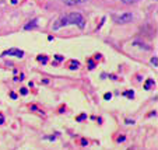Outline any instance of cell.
Listing matches in <instances>:
<instances>
[{
	"instance_id": "cell-18",
	"label": "cell",
	"mask_w": 158,
	"mask_h": 150,
	"mask_svg": "<svg viewBox=\"0 0 158 150\" xmlns=\"http://www.w3.org/2000/svg\"><path fill=\"white\" fill-rule=\"evenodd\" d=\"M0 1H3V0H0Z\"/></svg>"
},
{
	"instance_id": "cell-9",
	"label": "cell",
	"mask_w": 158,
	"mask_h": 150,
	"mask_svg": "<svg viewBox=\"0 0 158 150\" xmlns=\"http://www.w3.org/2000/svg\"><path fill=\"white\" fill-rule=\"evenodd\" d=\"M151 63L154 64V67H157V66H158V59H157V56H154V58L151 59Z\"/></svg>"
},
{
	"instance_id": "cell-17",
	"label": "cell",
	"mask_w": 158,
	"mask_h": 150,
	"mask_svg": "<svg viewBox=\"0 0 158 150\" xmlns=\"http://www.w3.org/2000/svg\"><path fill=\"white\" fill-rule=\"evenodd\" d=\"M85 1H87V0H81V3H85Z\"/></svg>"
},
{
	"instance_id": "cell-13",
	"label": "cell",
	"mask_w": 158,
	"mask_h": 150,
	"mask_svg": "<svg viewBox=\"0 0 158 150\" xmlns=\"http://www.w3.org/2000/svg\"><path fill=\"white\" fill-rule=\"evenodd\" d=\"M85 118V115L84 114H83V115H80V117H78V118H77V121H83V119Z\"/></svg>"
},
{
	"instance_id": "cell-10",
	"label": "cell",
	"mask_w": 158,
	"mask_h": 150,
	"mask_svg": "<svg viewBox=\"0 0 158 150\" xmlns=\"http://www.w3.org/2000/svg\"><path fill=\"white\" fill-rule=\"evenodd\" d=\"M125 4H133V3H136L137 0H122Z\"/></svg>"
},
{
	"instance_id": "cell-14",
	"label": "cell",
	"mask_w": 158,
	"mask_h": 150,
	"mask_svg": "<svg viewBox=\"0 0 158 150\" xmlns=\"http://www.w3.org/2000/svg\"><path fill=\"white\" fill-rule=\"evenodd\" d=\"M27 93H28V91H27V88H21V94H24V96H25Z\"/></svg>"
},
{
	"instance_id": "cell-7",
	"label": "cell",
	"mask_w": 158,
	"mask_h": 150,
	"mask_svg": "<svg viewBox=\"0 0 158 150\" xmlns=\"http://www.w3.org/2000/svg\"><path fill=\"white\" fill-rule=\"evenodd\" d=\"M34 27H36V20L31 21V24H27L25 25V30H30V28H34Z\"/></svg>"
},
{
	"instance_id": "cell-8",
	"label": "cell",
	"mask_w": 158,
	"mask_h": 150,
	"mask_svg": "<svg viewBox=\"0 0 158 150\" xmlns=\"http://www.w3.org/2000/svg\"><path fill=\"white\" fill-rule=\"evenodd\" d=\"M38 60L42 62V63H46V62H48V58H46V56H38Z\"/></svg>"
},
{
	"instance_id": "cell-15",
	"label": "cell",
	"mask_w": 158,
	"mask_h": 150,
	"mask_svg": "<svg viewBox=\"0 0 158 150\" xmlns=\"http://www.w3.org/2000/svg\"><path fill=\"white\" fill-rule=\"evenodd\" d=\"M55 58H56V59H57V60H63V58H62V56H60V55H56V56H55Z\"/></svg>"
},
{
	"instance_id": "cell-5",
	"label": "cell",
	"mask_w": 158,
	"mask_h": 150,
	"mask_svg": "<svg viewBox=\"0 0 158 150\" xmlns=\"http://www.w3.org/2000/svg\"><path fill=\"white\" fill-rule=\"evenodd\" d=\"M78 66H80V63H78V62H77V60H72V62H70V69H77V67H78Z\"/></svg>"
},
{
	"instance_id": "cell-3",
	"label": "cell",
	"mask_w": 158,
	"mask_h": 150,
	"mask_svg": "<svg viewBox=\"0 0 158 150\" xmlns=\"http://www.w3.org/2000/svg\"><path fill=\"white\" fill-rule=\"evenodd\" d=\"M3 55H9V56H17V58H22L24 56V52L20 51V49H16V48H11L9 51H6Z\"/></svg>"
},
{
	"instance_id": "cell-16",
	"label": "cell",
	"mask_w": 158,
	"mask_h": 150,
	"mask_svg": "<svg viewBox=\"0 0 158 150\" xmlns=\"http://www.w3.org/2000/svg\"><path fill=\"white\" fill-rule=\"evenodd\" d=\"M3 122H4V118H3V115L0 114V124H3Z\"/></svg>"
},
{
	"instance_id": "cell-6",
	"label": "cell",
	"mask_w": 158,
	"mask_h": 150,
	"mask_svg": "<svg viewBox=\"0 0 158 150\" xmlns=\"http://www.w3.org/2000/svg\"><path fill=\"white\" fill-rule=\"evenodd\" d=\"M153 84H154V80H153V79H150V80H147V83L144 84V88H146V90H148V88L153 86Z\"/></svg>"
},
{
	"instance_id": "cell-4",
	"label": "cell",
	"mask_w": 158,
	"mask_h": 150,
	"mask_svg": "<svg viewBox=\"0 0 158 150\" xmlns=\"http://www.w3.org/2000/svg\"><path fill=\"white\" fill-rule=\"evenodd\" d=\"M67 6H76V4H81V0H63Z\"/></svg>"
},
{
	"instance_id": "cell-12",
	"label": "cell",
	"mask_w": 158,
	"mask_h": 150,
	"mask_svg": "<svg viewBox=\"0 0 158 150\" xmlns=\"http://www.w3.org/2000/svg\"><path fill=\"white\" fill-rule=\"evenodd\" d=\"M104 98H105V100H111V98H112V94H111V93H106L105 96H104Z\"/></svg>"
},
{
	"instance_id": "cell-11",
	"label": "cell",
	"mask_w": 158,
	"mask_h": 150,
	"mask_svg": "<svg viewBox=\"0 0 158 150\" xmlns=\"http://www.w3.org/2000/svg\"><path fill=\"white\" fill-rule=\"evenodd\" d=\"M125 96H127V97H130V98H132V97L134 96V93H133V91H126V93H125Z\"/></svg>"
},
{
	"instance_id": "cell-1",
	"label": "cell",
	"mask_w": 158,
	"mask_h": 150,
	"mask_svg": "<svg viewBox=\"0 0 158 150\" xmlns=\"http://www.w3.org/2000/svg\"><path fill=\"white\" fill-rule=\"evenodd\" d=\"M69 24H74V25H78L80 28H84L85 27L84 17H83L80 13H70V14L64 16L62 18H59L53 28L57 30V28H60V27H63V25H69Z\"/></svg>"
},
{
	"instance_id": "cell-2",
	"label": "cell",
	"mask_w": 158,
	"mask_h": 150,
	"mask_svg": "<svg viewBox=\"0 0 158 150\" xmlns=\"http://www.w3.org/2000/svg\"><path fill=\"white\" fill-rule=\"evenodd\" d=\"M113 20H115L117 24H127V22H132L133 20V14L132 13H122L120 16H115L113 17Z\"/></svg>"
}]
</instances>
